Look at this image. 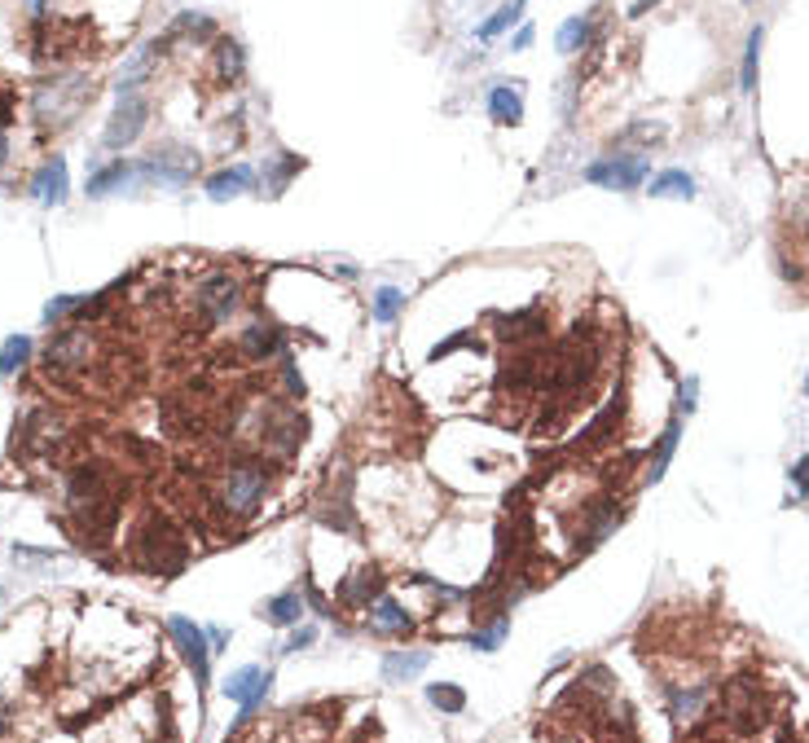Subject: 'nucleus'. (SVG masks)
<instances>
[{"mask_svg": "<svg viewBox=\"0 0 809 743\" xmlns=\"http://www.w3.org/2000/svg\"><path fill=\"white\" fill-rule=\"evenodd\" d=\"M66 497H71V528L88 546H102L119 524V489L106 467H75L66 475Z\"/></svg>", "mask_w": 809, "mask_h": 743, "instance_id": "f257e3e1", "label": "nucleus"}, {"mask_svg": "<svg viewBox=\"0 0 809 743\" xmlns=\"http://www.w3.org/2000/svg\"><path fill=\"white\" fill-rule=\"evenodd\" d=\"M132 546H137V563L146 572H159V576H172L185 568V559H190V546H185V537L176 532L172 519L163 515H150L141 532L132 537Z\"/></svg>", "mask_w": 809, "mask_h": 743, "instance_id": "f03ea898", "label": "nucleus"}, {"mask_svg": "<svg viewBox=\"0 0 809 743\" xmlns=\"http://www.w3.org/2000/svg\"><path fill=\"white\" fill-rule=\"evenodd\" d=\"M93 88H88V75H58V80L40 84L36 97H31V110H36L40 128H66L71 119H80V110L88 106Z\"/></svg>", "mask_w": 809, "mask_h": 743, "instance_id": "7ed1b4c3", "label": "nucleus"}, {"mask_svg": "<svg viewBox=\"0 0 809 743\" xmlns=\"http://www.w3.org/2000/svg\"><path fill=\"white\" fill-rule=\"evenodd\" d=\"M713 722H730L735 735H757V730L770 722V700H766V691H761V682L748 678V673L730 682L722 691V700H717Z\"/></svg>", "mask_w": 809, "mask_h": 743, "instance_id": "20e7f679", "label": "nucleus"}, {"mask_svg": "<svg viewBox=\"0 0 809 743\" xmlns=\"http://www.w3.org/2000/svg\"><path fill=\"white\" fill-rule=\"evenodd\" d=\"M264 489H269V471L260 462H234L220 475V510L229 519H251L264 502Z\"/></svg>", "mask_w": 809, "mask_h": 743, "instance_id": "39448f33", "label": "nucleus"}, {"mask_svg": "<svg viewBox=\"0 0 809 743\" xmlns=\"http://www.w3.org/2000/svg\"><path fill=\"white\" fill-rule=\"evenodd\" d=\"M84 22H62V18H36L31 22V58L36 62H62L80 53Z\"/></svg>", "mask_w": 809, "mask_h": 743, "instance_id": "423d86ee", "label": "nucleus"}, {"mask_svg": "<svg viewBox=\"0 0 809 743\" xmlns=\"http://www.w3.org/2000/svg\"><path fill=\"white\" fill-rule=\"evenodd\" d=\"M238 299H242V286H238V277L225 273V269L203 273V277H198V286H194V308H198V317H203L207 326H212V321L234 317L238 313Z\"/></svg>", "mask_w": 809, "mask_h": 743, "instance_id": "0eeeda50", "label": "nucleus"}, {"mask_svg": "<svg viewBox=\"0 0 809 743\" xmlns=\"http://www.w3.org/2000/svg\"><path fill=\"white\" fill-rule=\"evenodd\" d=\"M97 357V335L93 330H58V335L49 339V352H44V361H49V370L58 374H84L88 365Z\"/></svg>", "mask_w": 809, "mask_h": 743, "instance_id": "6e6552de", "label": "nucleus"}, {"mask_svg": "<svg viewBox=\"0 0 809 743\" xmlns=\"http://www.w3.org/2000/svg\"><path fill=\"white\" fill-rule=\"evenodd\" d=\"M194 172H198V154L185 146H159L146 163H137V176L159 185H190Z\"/></svg>", "mask_w": 809, "mask_h": 743, "instance_id": "1a4fd4ad", "label": "nucleus"}, {"mask_svg": "<svg viewBox=\"0 0 809 743\" xmlns=\"http://www.w3.org/2000/svg\"><path fill=\"white\" fill-rule=\"evenodd\" d=\"M299 445H304V418H299L295 409H269V418H264V427H260V449L269 453V458L286 462Z\"/></svg>", "mask_w": 809, "mask_h": 743, "instance_id": "9d476101", "label": "nucleus"}, {"mask_svg": "<svg viewBox=\"0 0 809 743\" xmlns=\"http://www.w3.org/2000/svg\"><path fill=\"white\" fill-rule=\"evenodd\" d=\"M146 119H150V102H146V97L119 93V106H115V115H110V124H106V146L110 150L132 146V141L146 132Z\"/></svg>", "mask_w": 809, "mask_h": 743, "instance_id": "9b49d317", "label": "nucleus"}, {"mask_svg": "<svg viewBox=\"0 0 809 743\" xmlns=\"http://www.w3.org/2000/svg\"><path fill=\"white\" fill-rule=\"evenodd\" d=\"M541 374H546V352L524 343L515 357H506L502 365V387L515 396H537L541 392Z\"/></svg>", "mask_w": 809, "mask_h": 743, "instance_id": "f8f14e48", "label": "nucleus"}, {"mask_svg": "<svg viewBox=\"0 0 809 743\" xmlns=\"http://www.w3.org/2000/svg\"><path fill=\"white\" fill-rule=\"evenodd\" d=\"M168 629H172L176 647H181L185 664L194 669V682H198V686H207V682H212V651H207V634L194 625V620H185V616H172V620H168Z\"/></svg>", "mask_w": 809, "mask_h": 743, "instance_id": "ddd939ff", "label": "nucleus"}, {"mask_svg": "<svg viewBox=\"0 0 809 743\" xmlns=\"http://www.w3.org/2000/svg\"><path fill=\"white\" fill-rule=\"evenodd\" d=\"M269 682H273V673L256 669V664H247V669H238L234 678L225 682V695H229V700H238V704H242V717H238V722H251V717H256V708L264 704V695H269Z\"/></svg>", "mask_w": 809, "mask_h": 743, "instance_id": "4468645a", "label": "nucleus"}, {"mask_svg": "<svg viewBox=\"0 0 809 743\" xmlns=\"http://www.w3.org/2000/svg\"><path fill=\"white\" fill-rule=\"evenodd\" d=\"M642 176H647V159H598L585 168V181L607 190H638Z\"/></svg>", "mask_w": 809, "mask_h": 743, "instance_id": "2eb2a0df", "label": "nucleus"}, {"mask_svg": "<svg viewBox=\"0 0 809 743\" xmlns=\"http://www.w3.org/2000/svg\"><path fill=\"white\" fill-rule=\"evenodd\" d=\"M348 471H335V480L326 484V493H321V502H317V515H321V524H330V528H339V532H348L352 528V510H348Z\"/></svg>", "mask_w": 809, "mask_h": 743, "instance_id": "dca6fc26", "label": "nucleus"}, {"mask_svg": "<svg viewBox=\"0 0 809 743\" xmlns=\"http://www.w3.org/2000/svg\"><path fill=\"white\" fill-rule=\"evenodd\" d=\"M493 326L502 330L506 343H515V348H524V343H537L541 335L550 330V321L541 308H524V313H511V317H493Z\"/></svg>", "mask_w": 809, "mask_h": 743, "instance_id": "f3484780", "label": "nucleus"}, {"mask_svg": "<svg viewBox=\"0 0 809 743\" xmlns=\"http://www.w3.org/2000/svg\"><path fill=\"white\" fill-rule=\"evenodd\" d=\"M168 44H172V36H159V40L141 44V49L132 53V62L124 66V75H119V93H132V88L146 80V75L154 71V62H159L163 53H168Z\"/></svg>", "mask_w": 809, "mask_h": 743, "instance_id": "a211bd4d", "label": "nucleus"}, {"mask_svg": "<svg viewBox=\"0 0 809 743\" xmlns=\"http://www.w3.org/2000/svg\"><path fill=\"white\" fill-rule=\"evenodd\" d=\"M489 115H493V124H502V128H511V124L524 119V97H519V84H493L489 88Z\"/></svg>", "mask_w": 809, "mask_h": 743, "instance_id": "6ab92c4d", "label": "nucleus"}, {"mask_svg": "<svg viewBox=\"0 0 809 743\" xmlns=\"http://www.w3.org/2000/svg\"><path fill=\"white\" fill-rule=\"evenodd\" d=\"M31 194H36V203L53 207L66 198V159H49L44 168L36 172V181H31Z\"/></svg>", "mask_w": 809, "mask_h": 743, "instance_id": "aec40b11", "label": "nucleus"}, {"mask_svg": "<svg viewBox=\"0 0 809 743\" xmlns=\"http://www.w3.org/2000/svg\"><path fill=\"white\" fill-rule=\"evenodd\" d=\"M339 594H343V603H352V607H370L374 598H383V576H379V568H365V572H357V576H348Z\"/></svg>", "mask_w": 809, "mask_h": 743, "instance_id": "412c9836", "label": "nucleus"}, {"mask_svg": "<svg viewBox=\"0 0 809 743\" xmlns=\"http://www.w3.org/2000/svg\"><path fill=\"white\" fill-rule=\"evenodd\" d=\"M238 348H242V357L247 361H269L277 348H282V335H277L273 326H247L242 330V339H238Z\"/></svg>", "mask_w": 809, "mask_h": 743, "instance_id": "4be33fe9", "label": "nucleus"}, {"mask_svg": "<svg viewBox=\"0 0 809 743\" xmlns=\"http://www.w3.org/2000/svg\"><path fill=\"white\" fill-rule=\"evenodd\" d=\"M251 185H256V172L251 168H225V172H216L212 181H207V194H212L216 203H225V198L251 190Z\"/></svg>", "mask_w": 809, "mask_h": 743, "instance_id": "5701e85b", "label": "nucleus"}, {"mask_svg": "<svg viewBox=\"0 0 809 743\" xmlns=\"http://www.w3.org/2000/svg\"><path fill=\"white\" fill-rule=\"evenodd\" d=\"M594 40V14H576L559 27V53H585Z\"/></svg>", "mask_w": 809, "mask_h": 743, "instance_id": "b1692460", "label": "nucleus"}, {"mask_svg": "<svg viewBox=\"0 0 809 743\" xmlns=\"http://www.w3.org/2000/svg\"><path fill=\"white\" fill-rule=\"evenodd\" d=\"M242 71H247L242 44L238 40H216V75H220V84H238Z\"/></svg>", "mask_w": 809, "mask_h": 743, "instance_id": "393cba45", "label": "nucleus"}, {"mask_svg": "<svg viewBox=\"0 0 809 743\" xmlns=\"http://www.w3.org/2000/svg\"><path fill=\"white\" fill-rule=\"evenodd\" d=\"M370 629H374V634H405V629H409V616L392 603V598H374V607H370Z\"/></svg>", "mask_w": 809, "mask_h": 743, "instance_id": "a878e982", "label": "nucleus"}, {"mask_svg": "<svg viewBox=\"0 0 809 743\" xmlns=\"http://www.w3.org/2000/svg\"><path fill=\"white\" fill-rule=\"evenodd\" d=\"M616 423H620V401L607 405L603 414H598L594 423L581 431V440H576V445H581V449H598V445H607V440H612V431H616Z\"/></svg>", "mask_w": 809, "mask_h": 743, "instance_id": "bb28decb", "label": "nucleus"}, {"mask_svg": "<svg viewBox=\"0 0 809 743\" xmlns=\"http://www.w3.org/2000/svg\"><path fill=\"white\" fill-rule=\"evenodd\" d=\"M137 176V163H124V159H115L110 168H102L97 176H88V198H102L106 190H115V185H124V181H132Z\"/></svg>", "mask_w": 809, "mask_h": 743, "instance_id": "cd10ccee", "label": "nucleus"}, {"mask_svg": "<svg viewBox=\"0 0 809 743\" xmlns=\"http://www.w3.org/2000/svg\"><path fill=\"white\" fill-rule=\"evenodd\" d=\"M678 436H682V423H678V418H673V423L664 427L660 445H656V458L647 462V475H642V480H647V484H656L660 475H664V467H669V458H673V449H678Z\"/></svg>", "mask_w": 809, "mask_h": 743, "instance_id": "c85d7f7f", "label": "nucleus"}, {"mask_svg": "<svg viewBox=\"0 0 809 743\" xmlns=\"http://www.w3.org/2000/svg\"><path fill=\"white\" fill-rule=\"evenodd\" d=\"M423 669H427V651H409V656H405V651H392V656L383 660V673L392 682L414 678V673H423Z\"/></svg>", "mask_w": 809, "mask_h": 743, "instance_id": "c756f323", "label": "nucleus"}, {"mask_svg": "<svg viewBox=\"0 0 809 743\" xmlns=\"http://www.w3.org/2000/svg\"><path fill=\"white\" fill-rule=\"evenodd\" d=\"M304 616V598H299V590H286L269 598V620L273 625H295V620Z\"/></svg>", "mask_w": 809, "mask_h": 743, "instance_id": "7c9ffc66", "label": "nucleus"}, {"mask_svg": "<svg viewBox=\"0 0 809 743\" xmlns=\"http://www.w3.org/2000/svg\"><path fill=\"white\" fill-rule=\"evenodd\" d=\"M524 5H528V0H511V5H502V9H497V14H493L489 22H484L480 31H475V36H480V40H493V36H502L506 27H515V22L524 18Z\"/></svg>", "mask_w": 809, "mask_h": 743, "instance_id": "2f4dec72", "label": "nucleus"}, {"mask_svg": "<svg viewBox=\"0 0 809 743\" xmlns=\"http://www.w3.org/2000/svg\"><path fill=\"white\" fill-rule=\"evenodd\" d=\"M695 194V181L686 172H664L651 181V198H691Z\"/></svg>", "mask_w": 809, "mask_h": 743, "instance_id": "473e14b6", "label": "nucleus"}, {"mask_svg": "<svg viewBox=\"0 0 809 743\" xmlns=\"http://www.w3.org/2000/svg\"><path fill=\"white\" fill-rule=\"evenodd\" d=\"M31 357V339L27 335H9L5 348H0V374H18Z\"/></svg>", "mask_w": 809, "mask_h": 743, "instance_id": "72a5a7b5", "label": "nucleus"}, {"mask_svg": "<svg viewBox=\"0 0 809 743\" xmlns=\"http://www.w3.org/2000/svg\"><path fill=\"white\" fill-rule=\"evenodd\" d=\"M172 36H194V40H212L216 36V22L207 14H181L172 27Z\"/></svg>", "mask_w": 809, "mask_h": 743, "instance_id": "f704fd0d", "label": "nucleus"}, {"mask_svg": "<svg viewBox=\"0 0 809 743\" xmlns=\"http://www.w3.org/2000/svg\"><path fill=\"white\" fill-rule=\"evenodd\" d=\"M427 700L436 704V708H445V713H462L467 708V695L458 691L453 682H440V686H427Z\"/></svg>", "mask_w": 809, "mask_h": 743, "instance_id": "c9c22d12", "label": "nucleus"}, {"mask_svg": "<svg viewBox=\"0 0 809 743\" xmlns=\"http://www.w3.org/2000/svg\"><path fill=\"white\" fill-rule=\"evenodd\" d=\"M757 62H761V27L748 36V49H744V75H739V80H744V93L757 88Z\"/></svg>", "mask_w": 809, "mask_h": 743, "instance_id": "e433bc0d", "label": "nucleus"}, {"mask_svg": "<svg viewBox=\"0 0 809 743\" xmlns=\"http://www.w3.org/2000/svg\"><path fill=\"white\" fill-rule=\"evenodd\" d=\"M401 304H405V295L396 291V286H383V291L374 295V321H396Z\"/></svg>", "mask_w": 809, "mask_h": 743, "instance_id": "4c0bfd02", "label": "nucleus"}, {"mask_svg": "<svg viewBox=\"0 0 809 743\" xmlns=\"http://www.w3.org/2000/svg\"><path fill=\"white\" fill-rule=\"evenodd\" d=\"M299 168H304V159H295V154H282V163H277L273 176H269V190H282V185L291 181V176H295Z\"/></svg>", "mask_w": 809, "mask_h": 743, "instance_id": "58836bf2", "label": "nucleus"}, {"mask_svg": "<svg viewBox=\"0 0 809 743\" xmlns=\"http://www.w3.org/2000/svg\"><path fill=\"white\" fill-rule=\"evenodd\" d=\"M467 343H475L471 335H453V339H445V343H436L431 348V361H440V357H449V352H458V348H467Z\"/></svg>", "mask_w": 809, "mask_h": 743, "instance_id": "ea45409f", "label": "nucleus"}, {"mask_svg": "<svg viewBox=\"0 0 809 743\" xmlns=\"http://www.w3.org/2000/svg\"><path fill=\"white\" fill-rule=\"evenodd\" d=\"M71 308H75V295H58V299H53L49 308H44V321H53V317H66V313H71Z\"/></svg>", "mask_w": 809, "mask_h": 743, "instance_id": "a19ab883", "label": "nucleus"}, {"mask_svg": "<svg viewBox=\"0 0 809 743\" xmlns=\"http://www.w3.org/2000/svg\"><path fill=\"white\" fill-rule=\"evenodd\" d=\"M792 480H796V489H801V493H809V453H805V458H801V462H796Z\"/></svg>", "mask_w": 809, "mask_h": 743, "instance_id": "79ce46f5", "label": "nucleus"}, {"mask_svg": "<svg viewBox=\"0 0 809 743\" xmlns=\"http://www.w3.org/2000/svg\"><path fill=\"white\" fill-rule=\"evenodd\" d=\"M313 638H317V629H299V634L286 642V651H299V647H313Z\"/></svg>", "mask_w": 809, "mask_h": 743, "instance_id": "37998d69", "label": "nucleus"}, {"mask_svg": "<svg viewBox=\"0 0 809 743\" xmlns=\"http://www.w3.org/2000/svg\"><path fill=\"white\" fill-rule=\"evenodd\" d=\"M528 44H533V27H524V31H519V36L511 40V49H528Z\"/></svg>", "mask_w": 809, "mask_h": 743, "instance_id": "c03bdc74", "label": "nucleus"}, {"mask_svg": "<svg viewBox=\"0 0 809 743\" xmlns=\"http://www.w3.org/2000/svg\"><path fill=\"white\" fill-rule=\"evenodd\" d=\"M9 159V141H5V128H0V163Z\"/></svg>", "mask_w": 809, "mask_h": 743, "instance_id": "a18cd8bd", "label": "nucleus"}, {"mask_svg": "<svg viewBox=\"0 0 809 743\" xmlns=\"http://www.w3.org/2000/svg\"><path fill=\"white\" fill-rule=\"evenodd\" d=\"M27 5H31V9H36V14H40V9H44V0H27Z\"/></svg>", "mask_w": 809, "mask_h": 743, "instance_id": "49530a36", "label": "nucleus"}, {"mask_svg": "<svg viewBox=\"0 0 809 743\" xmlns=\"http://www.w3.org/2000/svg\"><path fill=\"white\" fill-rule=\"evenodd\" d=\"M805 392H809V379H805Z\"/></svg>", "mask_w": 809, "mask_h": 743, "instance_id": "de8ad7c7", "label": "nucleus"}]
</instances>
